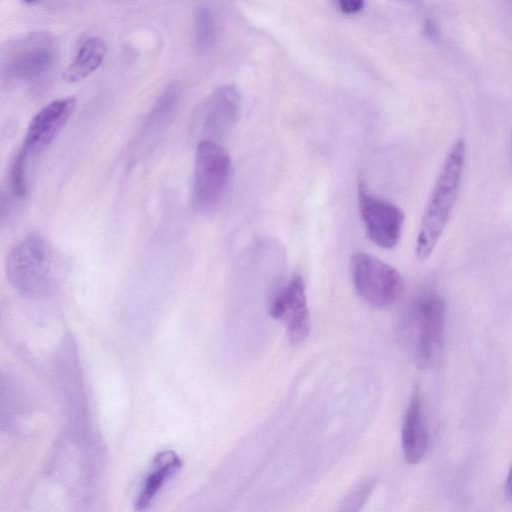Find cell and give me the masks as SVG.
<instances>
[{
	"instance_id": "6da1fadb",
	"label": "cell",
	"mask_w": 512,
	"mask_h": 512,
	"mask_svg": "<svg viewBox=\"0 0 512 512\" xmlns=\"http://www.w3.org/2000/svg\"><path fill=\"white\" fill-rule=\"evenodd\" d=\"M5 272L10 286L27 299H42L56 290L60 263L55 249L39 233L32 232L8 252Z\"/></svg>"
},
{
	"instance_id": "7a4b0ae2",
	"label": "cell",
	"mask_w": 512,
	"mask_h": 512,
	"mask_svg": "<svg viewBox=\"0 0 512 512\" xmlns=\"http://www.w3.org/2000/svg\"><path fill=\"white\" fill-rule=\"evenodd\" d=\"M465 155V142L459 139L445 158L421 220L415 247L419 261L431 256L448 223L456 203Z\"/></svg>"
},
{
	"instance_id": "3957f363",
	"label": "cell",
	"mask_w": 512,
	"mask_h": 512,
	"mask_svg": "<svg viewBox=\"0 0 512 512\" xmlns=\"http://www.w3.org/2000/svg\"><path fill=\"white\" fill-rule=\"evenodd\" d=\"M445 321L446 303L438 293H425L408 307L401 323V334L419 367L431 368L440 361Z\"/></svg>"
},
{
	"instance_id": "277c9868",
	"label": "cell",
	"mask_w": 512,
	"mask_h": 512,
	"mask_svg": "<svg viewBox=\"0 0 512 512\" xmlns=\"http://www.w3.org/2000/svg\"><path fill=\"white\" fill-rule=\"evenodd\" d=\"M354 289L362 301L375 309H387L395 304L404 289L402 274L390 264L366 252H356L351 258Z\"/></svg>"
},
{
	"instance_id": "5b68a950",
	"label": "cell",
	"mask_w": 512,
	"mask_h": 512,
	"mask_svg": "<svg viewBox=\"0 0 512 512\" xmlns=\"http://www.w3.org/2000/svg\"><path fill=\"white\" fill-rule=\"evenodd\" d=\"M230 158L218 143L202 140L195 151L193 202L201 212L220 202L229 177Z\"/></svg>"
},
{
	"instance_id": "8992f818",
	"label": "cell",
	"mask_w": 512,
	"mask_h": 512,
	"mask_svg": "<svg viewBox=\"0 0 512 512\" xmlns=\"http://www.w3.org/2000/svg\"><path fill=\"white\" fill-rule=\"evenodd\" d=\"M55 58L53 40L37 32L24 36L8 46L2 60L3 74L17 80H31L45 74Z\"/></svg>"
},
{
	"instance_id": "52a82bcc",
	"label": "cell",
	"mask_w": 512,
	"mask_h": 512,
	"mask_svg": "<svg viewBox=\"0 0 512 512\" xmlns=\"http://www.w3.org/2000/svg\"><path fill=\"white\" fill-rule=\"evenodd\" d=\"M268 314L285 325L292 345L303 343L311 330L305 281L301 275H293L281 287L269 303Z\"/></svg>"
},
{
	"instance_id": "ba28073f",
	"label": "cell",
	"mask_w": 512,
	"mask_h": 512,
	"mask_svg": "<svg viewBox=\"0 0 512 512\" xmlns=\"http://www.w3.org/2000/svg\"><path fill=\"white\" fill-rule=\"evenodd\" d=\"M358 206L368 238L383 249L397 246L404 224L402 210L393 203L370 194L362 184L358 189Z\"/></svg>"
},
{
	"instance_id": "9c48e42d",
	"label": "cell",
	"mask_w": 512,
	"mask_h": 512,
	"mask_svg": "<svg viewBox=\"0 0 512 512\" xmlns=\"http://www.w3.org/2000/svg\"><path fill=\"white\" fill-rule=\"evenodd\" d=\"M75 105L74 97H63L38 111L29 122L20 151L27 158L43 151L71 116Z\"/></svg>"
},
{
	"instance_id": "30bf717a",
	"label": "cell",
	"mask_w": 512,
	"mask_h": 512,
	"mask_svg": "<svg viewBox=\"0 0 512 512\" xmlns=\"http://www.w3.org/2000/svg\"><path fill=\"white\" fill-rule=\"evenodd\" d=\"M241 114V95L233 85L219 87L209 97L202 118V132L207 141L217 143L236 125Z\"/></svg>"
},
{
	"instance_id": "8fae6325",
	"label": "cell",
	"mask_w": 512,
	"mask_h": 512,
	"mask_svg": "<svg viewBox=\"0 0 512 512\" xmlns=\"http://www.w3.org/2000/svg\"><path fill=\"white\" fill-rule=\"evenodd\" d=\"M404 457L410 464L422 460L428 445V433L419 390L414 389L408 404L401 433Z\"/></svg>"
},
{
	"instance_id": "7c38bea8",
	"label": "cell",
	"mask_w": 512,
	"mask_h": 512,
	"mask_svg": "<svg viewBox=\"0 0 512 512\" xmlns=\"http://www.w3.org/2000/svg\"><path fill=\"white\" fill-rule=\"evenodd\" d=\"M181 466V460L172 451H165L156 456L154 467L145 479L136 500L138 511L146 510L165 481L175 474Z\"/></svg>"
},
{
	"instance_id": "4fadbf2b",
	"label": "cell",
	"mask_w": 512,
	"mask_h": 512,
	"mask_svg": "<svg viewBox=\"0 0 512 512\" xmlns=\"http://www.w3.org/2000/svg\"><path fill=\"white\" fill-rule=\"evenodd\" d=\"M106 53V45L99 37H90L80 46L74 60L64 71L63 77L69 82L82 80L96 71Z\"/></svg>"
},
{
	"instance_id": "5bb4252c",
	"label": "cell",
	"mask_w": 512,
	"mask_h": 512,
	"mask_svg": "<svg viewBox=\"0 0 512 512\" xmlns=\"http://www.w3.org/2000/svg\"><path fill=\"white\" fill-rule=\"evenodd\" d=\"M215 22L208 7H199L194 17V39L200 51L209 49L215 40Z\"/></svg>"
},
{
	"instance_id": "9a60e30c",
	"label": "cell",
	"mask_w": 512,
	"mask_h": 512,
	"mask_svg": "<svg viewBox=\"0 0 512 512\" xmlns=\"http://www.w3.org/2000/svg\"><path fill=\"white\" fill-rule=\"evenodd\" d=\"M27 157L20 150L11 166L10 182L12 194L15 198L22 200L27 194L26 165Z\"/></svg>"
},
{
	"instance_id": "2e32d148",
	"label": "cell",
	"mask_w": 512,
	"mask_h": 512,
	"mask_svg": "<svg viewBox=\"0 0 512 512\" xmlns=\"http://www.w3.org/2000/svg\"><path fill=\"white\" fill-rule=\"evenodd\" d=\"M337 7L345 14H354L361 11L365 3L361 0H341L337 1Z\"/></svg>"
},
{
	"instance_id": "e0dca14e",
	"label": "cell",
	"mask_w": 512,
	"mask_h": 512,
	"mask_svg": "<svg viewBox=\"0 0 512 512\" xmlns=\"http://www.w3.org/2000/svg\"><path fill=\"white\" fill-rule=\"evenodd\" d=\"M506 494L512 500V468L510 469L506 481Z\"/></svg>"
}]
</instances>
